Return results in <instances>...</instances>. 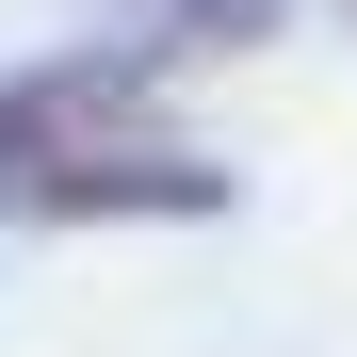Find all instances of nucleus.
<instances>
[{
	"label": "nucleus",
	"instance_id": "obj_1",
	"mask_svg": "<svg viewBox=\"0 0 357 357\" xmlns=\"http://www.w3.org/2000/svg\"><path fill=\"white\" fill-rule=\"evenodd\" d=\"M0 211L98 227V211H227V178L146 114L130 66H33L0 82Z\"/></svg>",
	"mask_w": 357,
	"mask_h": 357
}]
</instances>
